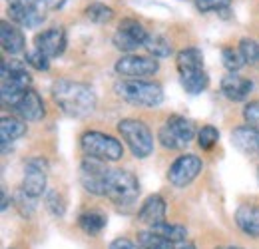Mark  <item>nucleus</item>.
I'll return each mask as SVG.
<instances>
[{
    "mask_svg": "<svg viewBox=\"0 0 259 249\" xmlns=\"http://www.w3.org/2000/svg\"><path fill=\"white\" fill-rule=\"evenodd\" d=\"M52 98L70 118H86L96 110V94L88 84L58 80L52 86Z\"/></svg>",
    "mask_w": 259,
    "mask_h": 249,
    "instance_id": "obj_1",
    "label": "nucleus"
},
{
    "mask_svg": "<svg viewBox=\"0 0 259 249\" xmlns=\"http://www.w3.org/2000/svg\"><path fill=\"white\" fill-rule=\"evenodd\" d=\"M30 74L26 72V64L20 60H4L2 62V104L16 106V102L30 90Z\"/></svg>",
    "mask_w": 259,
    "mask_h": 249,
    "instance_id": "obj_2",
    "label": "nucleus"
},
{
    "mask_svg": "<svg viewBox=\"0 0 259 249\" xmlns=\"http://www.w3.org/2000/svg\"><path fill=\"white\" fill-rule=\"evenodd\" d=\"M116 92L120 98L134 106H144V108H156L163 102V90L156 82H146V80H122L116 84Z\"/></svg>",
    "mask_w": 259,
    "mask_h": 249,
    "instance_id": "obj_3",
    "label": "nucleus"
},
{
    "mask_svg": "<svg viewBox=\"0 0 259 249\" xmlns=\"http://www.w3.org/2000/svg\"><path fill=\"white\" fill-rule=\"evenodd\" d=\"M80 146L86 156L100 161H118L124 156V146L114 136L102 132H86L80 138Z\"/></svg>",
    "mask_w": 259,
    "mask_h": 249,
    "instance_id": "obj_4",
    "label": "nucleus"
},
{
    "mask_svg": "<svg viewBox=\"0 0 259 249\" xmlns=\"http://www.w3.org/2000/svg\"><path fill=\"white\" fill-rule=\"evenodd\" d=\"M140 195L138 178L128 170H110L106 182V197L116 205H132Z\"/></svg>",
    "mask_w": 259,
    "mask_h": 249,
    "instance_id": "obj_5",
    "label": "nucleus"
},
{
    "mask_svg": "<svg viewBox=\"0 0 259 249\" xmlns=\"http://www.w3.org/2000/svg\"><path fill=\"white\" fill-rule=\"evenodd\" d=\"M118 132L120 136L126 140L128 148L136 157H148L154 152V136L150 132V128L134 118H126L118 122Z\"/></svg>",
    "mask_w": 259,
    "mask_h": 249,
    "instance_id": "obj_6",
    "label": "nucleus"
},
{
    "mask_svg": "<svg viewBox=\"0 0 259 249\" xmlns=\"http://www.w3.org/2000/svg\"><path fill=\"white\" fill-rule=\"evenodd\" d=\"M195 136V126L192 120L184 116H169L167 122L158 134V140L163 148L169 150H182L186 148Z\"/></svg>",
    "mask_w": 259,
    "mask_h": 249,
    "instance_id": "obj_7",
    "label": "nucleus"
},
{
    "mask_svg": "<svg viewBox=\"0 0 259 249\" xmlns=\"http://www.w3.org/2000/svg\"><path fill=\"white\" fill-rule=\"evenodd\" d=\"M160 64L156 58L152 56H138V54H128V56H122L114 70L118 76H122L124 80H142V78H148V76H154L158 72Z\"/></svg>",
    "mask_w": 259,
    "mask_h": 249,
    "instance_id": "obj_8",
    "label": "nucleus"
},
{
    "mask_svg": "<svg viewBox=\"0 0 259 249\" xmlns=\"http://www.w3.org/2000/svg\"><path fill=\"white\" fill-rule=\"evenodd\" d=\"M8 14L12 22L22 28H38L46 18L44 4L40 0H14L8 6Z\"/></svg>",
    "mask_w": 259,
    "mask_h": 249,
    "instance_id": "obj_9",
    "label": "nucleus"
},
{
    "mask_svg": "<svg viewBox=\"0 0 259 249\" xmlns=\"http://www.w3.org/2000/svg\"><path fill=\"white\" fill-rule=\"evenodd\" d=\"M108 174H110V170L100 159L86 157L80 163V182H82V186H84L86 191H90L94 195H106Z\"/></svg>",
    "mask_w": 259,
    "mask_h": 249,
    "instance_id": "obj_10",
    "label": "nucleus"
},
{
    "mask_svg": "<svg viewBox=\"0 0 259 249\" xmlns=\"http://www.w3.org/2000/svg\"><path fill=\"white\" fill-rule=\"evenodd\" d=\"M203 163L201 159L194 154H186L180 156L167 170V180L174 187H186L194 182L195 178L199 176Z\"/></svg>",
    "mask_w": 259,
    "mask_h": 249,
    "instance_id": "obj_11",
    "label": "nucleus"
},
{
    "mask_svg": "<svg viewBox=\"0 0 259 249\" xmlns=\"http://www.w3.org/2000/svg\"><path fill=\"white\" fill-rule=\"evenodd\" d=\"M46 189V163L40 157H32L24 165L22 191L28 197H40Z\"/></svg>",
    "mask_w": 259,
    "mask_h": 249,
    "instance_id": "obj_12",
    "label": "nucleus"
},
{
    "mask_svg": "<svg viewBox=\"0 0 259 249\" xmlns=\"http://www.w3.org/2000/svg\"><path fill=\"white\" fill-rule=\"evenodd\" d=\"M66 44H68L66 30L60 28V26H54V28H48V30L40 32V34H36V38H34L36 50H40V52L46 54L48 58L60 56L66 50Z\"/></svg>",
    "mask_w": 259,
    "mask_h": 249,
    "instance_id": "obj_13",
    "label": "nucleus"
},
{
    "mask_svg": "<svg viewBox=\"0 0 259 249\" xmlns=\"http://www.w3.org/2000/svg\"><path fill=\"white\" fill-rule=\"evenodd\" d=\"M14 112H16V114L20 116V120H24V122H38V120H42V118L46 116L44 102H42L40 94L36 92V90H32V88L16 102Z\"/></svg>",
    "mask_w": 259,
    "mask_h": 249,
    "instance_id": "obj_14",
    "label": "nucleus"
},
{
    "mask_svg": "<svg viewBox=\"0 0 259 249\" xmlns=\"http://www.w3.org/2000/svg\"><path fill=\"white\" fill-rule=\"evenodd\" d=\"M165 212H167L165 199H163L162 195L156 193V195H150V197L144 201V205H142L140 212H138V219H140L142 223H146L150 229H154V227L165 223Z\"/></svg>",
    "mask_w": 259,
    "mask_h": 249,
    "instance_id": "obj_15",
    "label": "nucleus"
},
{
    "mask_svg": "<svg viewBox=\"0 0 259 249\" xmlns=\"http://www.w3.org/2000/svg\"><path fill=\"white\" fill-rule=\"evenodd\" d=\"M231 144L245 156L259 154V130L251 126H239L231 132Z\"/></svg>",
    "mask_w": 259,
    "mask_h": 249,
    "instance_id": "obj_16",
    "label": "nucleus"
},
{
    "mask_svg": "<svg viewBox=\"0 0 259 249\" xmlns=\"http://www.w3.org/2000/svg\"><path fill=\"white\" fill-rule=\"evenodd\" d=\"M251 88H253L251 80L239 76L237 72H229L227 76L222 78V92L233 102H243L251 94Z\"/></svg>",
    "mask_w": 259,
    "mask_h": 249,
    "instance_id": "obj_17",
    "label": "nucleus"
},
{
    "mask_svg": "<svg viewBox=\"0 0 259 249\" xmlns=\"http://www.w3.org/2000/svg\"><path fill=\"white\" fill-rule=\"evenodd\" d=\"M235 223L243 233L259 237V208L249 203L239 205V210L235 212Z\"/></svg>",
    "mask_w": 259,
    "mask_h": 249,
    "instance_id": "obj_18",
    "label": "nucleus"
},
{
    "mask_svg": "<svg viewBox=\"0 0 259 249\" xmlns=\"http://www.w3.org/2000/svg\"><path fill=\"white\" fill-rule=\"evenodd\" d=\"M0 42H2V48L4 52L8 54H18L24 50V34L18 26L10 24V22H2L0 24Z\"/></svg>",
    "mask_w": 259,
    "mask_h": 249,
    "instance_id": "obj_19",
    "label": "nucleus"
},
{
    "mask_svg": "<svg viewBox=\"0 0 259 249\" xmlns=\"http://www.w3.org/2000/svg\"><path fill=\"white\" fill-rule=\"evenodd\" d=\"M180 82H182V86H184V90L188 94H201L205 88H207V84H209V78H207V74H205V70L203 68H199V70H188V72H180Z\"/></svg>",
    "mask_w": 259,
    "mask_h": 249,
    "instance_id": "obj_20",
    "label": "nucleus"
},
{
    "mask_svg": "<svg viewBox=\"0 0 259 249\" xmlns=\"http://www.w3.org/2000/svg\"><path fill=\"white\" fill-rule=\"evenodd\" d=\"M26 134V124L24 120H16V118H2L0 122V138H2V146L22 138Z\"/></svg>",
    "mask_w": 259,
    "mask_h": 249,
    "instance_id": "obj_21",
    "label": "nucleus"
},
{
    "mask_svg": "<svg viewBox=\"0 0 259 249\" xmlns=\"http://www.w3.org/2000/svg\"><path fill=\"white\" fill-rule=\"evenodd\" d=\"M178 72H188V70H199L203 68V54L197 48H184L176 56Z\"/></svg>",
    "mask_w": 259,
    "mask_h": 249,
    "instance_id": "obj_22",
    "label": "nucleus"
},
{
    "mask_svg": "<svg viewBox=\"0 0 259 249\" xmlns=\"http://www.w3.org/2000/svg\"><path fill=\"white\" fill-rule=\"evenodd\" d=\"M78 225L82 227L84 233L88 235H98L102 233V229L106 227V216L98 210H90V212H84L80 218H78Z\"/></svg>",
    "mask_w": 259,
    "mask_h": 249,
    "instance_id": "obj_23",
    "label": "nucleus"
},
{
    "mask_svg": "<svg viewBox=\"0 0 259 249\" xmlns=\"http://www.w3.org/2000/svg\"><path fill=\"white\" fill-rule=\"evenodd\" d=\"M144 48L148 50V54L152 58H167L171 54V44L162 34H148Z\"/></svg>",
    "mask_w": 259,
    "mask_h": 249,
    "instance_id": "obj_24",
    "label": "nucleus"
},
{
    "mask_svg": "<svg viewBox=\"0 0 259 249\" xmlns=\"http://www.w3.org/2000/svg\"><path fill=\"white\" fill-rule=\"evenodd\" d=\"M138 245L142 249H174V243L165 239L156 231H140L138 233Z\"/></svg>",
    "mask_w": 259,
    "mask_h": 249,
    "instance_id": "obj_25",
    "label": "nucleus"
},
{
    "mask_svg": "<svg viewBox=\"0 0 259 249\" xmlns=\"http://www.w3.org/2000/svg\"><path fill=\"white\" fill-rule=\"evenodd\" d=\"M118 30L124 32V34L130 36V38H134V40H136V42H140L142 46H144V42H146V38H148L146 28H144L138 20H134V18H126V20H122V22H120V26H118Z\"/></svg>",
    "mask_w": 259,
    "mask_h": 249,
    "instance_id": "obj_26",
    "label": "nucleus"
},
{
    "mask_svg": "<svg viewBox=\"0 0 259 249\" xmlns=\"http://www.w3.org/2000/svg\"><path fill=\"white\" fill-rule=\"evenodd\" d=\"M152 231H156V233H160L163 235L165 239H169L171 243H178V241H184L186 239V235H188V229L184 227V225H174V223H162V225H158V227H154Z\"/></svg>",
    "mask_w": 259,
    "mask_h": 249,
    "instance_id": "obj_27",
    "label": "nucleus"
},
{
    "mask_svg": "<svg viewBox=\"0 0 259 249\" xmlns=\"http://www.w3.org/2000/svg\"><path fill=\"white\" fill-rule=\"evenodd\" d=\"M86 16L96 24H106V22H110L114 18V10L110 6H106V4H102V2H94V4H90L86 8Z\"/></svg>",
    "mask_w": 259,
    "mask_h": 249,
    "instance_id": "obj_28",
    "label": "nucleus"
},
{
    "mask_svg": "<svg viewBox=\"0 0 259 249\" xmlns=\"http://www.w3.org/2000/svg\"><path fill=\"white\" fill-rule=\"evenodd\" d=\"M220 140V132L218 128L213 126H203L199 132H197V146L201 150H211Z\"/></svg>",
    "mask_w": 259,
    "mask_h": 249,
    "instance_id": "obj_29",
    "label": "nucleus"
},
{
    "mask_svg": "<svg viewBox=\"0 0 259 249\" xmlns=\"http://www.w3.org/2000/svg\"><path fill=\"white\" fill-rule=\"evenodd\" d=\"M222 60H224V66H226L229 72H237L239 68L245 66V58H243V54L239 52V48H237V50H233V48H224V50H222Z\"/></svg>",
    "mask_w": 259,
    "mask_h": 249,
    "instance_id": "obj_30",
    "label": "nucleus"
},
{
    "mask_svg": "<svg viewBox=\"0 0 259 249\" xmlns=\"http://www.w3.org/2000/svg\"><path fill=\"white\" fill-rule=\"evenodd\" d=\"M239 52L243 54L245 64H259V42L253 38H243L239 42Z\"/></svg>",
    "mask_w": 259,
    "mask_h": 249,
    "instance_id": "obj_31",
    "label": "nucleus"
},
{
    "mask_svg": "<svg viewBox=\"0 0 259 249\" xmlns=\"http://www.w3.org/2000/svg\"><path fill=\"white\" fill-rule=\"evenodd\" d=\"M231 0H195L199 12H227Z\"/></svg>",
    "mask_w": 259,
    "mask_h": 249,
    "instance_id": "obj_32",
    "label": "nucleus"
},
{
    "mask_svg": "<svg viewBox=\"0 0 259 249\" xmlns=\"http://www.w3.org/2000/svg\"><path fill=\"white\" fill-rule=\"evenodd\" d=\"M26 64L36 68V70H40V72H46L50 68V58L46 54H42L40 50L34 48L30 52H26Z\"/></svg>",
    "mask_w": 259,
    "mask_h": 249,
    "instance_id": "obj_33",
    "label": "nucleus"
},
{
    "mask_svg": "<svg viewBox=\"0 0 259 249\" xmlns=\"http://www.w3.org/2000/svg\"><path fill=\"white\" fill-rule=\"evenodd\" d=\"M46 208L54 214V216H58V218H62L64 216V199H62V195L58 193V191H50L48 195H46Z\"/></svg>",
    "mask_w": 259,
    "mask_h": 249,
    "instance_id": "obj_34",
    "label": "nucleus"
},
{
    "mask_svg": "<svg viewBox=\"0 0 259 249\" xmlns=\"http://www.w3.org/2000/svg\"><path fill=\"white\" fill-rule=\"evenodd\" d=\"M243 118H245L247 126L257 128L259 130V102H249V104L243 108Z\"/></svg>",
    "mask_w": 259,
    "mask_h": 249,
    "instance_id": "obj_35",
    "label": "nucleus"
},
{
    "mask_svg": "<svg viewBox=\"0 0 259 249\" xmlns=\"http://www.w3.org/2000/svg\"><path fill=\"white\" fill-rule=\"evenodd\" d=\"M110 249H142L140 245H136L134 241H130L126 237H118L110 243Z\"/></svg>",
    "mask_w": 259,
    "mask_h": 249,
    "instance_id": "obj_36",
    "label": "nucleus"
},
{
    "mask_svg": "<svg viewBox=\"0 0 259 249\" xmlns=\"http://www.w3.org/2000/svg\"><path fill=\"white\" fill-rule=\"evenodd\" d=\"M42 4H44V8H50V10H58V8H62L68 0H40Z\"/></svg>",
    "mask_w": 259,
    "mask_h": 249,
    "instance_id": "obj_37",
    "label": "nucleus"
},
{
    "mask_svg": "<svg viewBox=\"0 0 259 249\" xmlns=\"http://www.w3.org/2000/svg\"><path fill=\"white\" fill-rule=\"evenodd\" d=\"M180 249H195V245H192V243H186V245H182Z\"/></svg>",
    "mask_w": 259,
    "mask_h": 249,
    "instance_id": "obj_38",
    "label": "nucleus"
},
{
    "mask_svg": "<svg viewBox=\"0 0 259 249\" xmlns=\"http://www.w3.org/2000/svg\"><path fill=\"white\" fill-rule=\"evenodd\" d=\"M220 249H243V247H220Z\"/></svg>",
    "mask_w": 259,
    "mask_h": 249,
    "instance_id": "obj_39",
    "label": "nucleus"
},
{
    "mask_svg": "<svg viewBox=\"0 0 259 249\" xmlns=\"http://www.w3.org/2000/svg\"><path fill=\"white\" fill-rule=\"evenodd\" d=\"M8 2H14V0H8Z\"/></svg>",
    "mask_w": 259,
    "mask_h": 249,
    "instance_id": "obj_40",
    "label": "nucleus"
}]
</instances>
